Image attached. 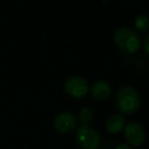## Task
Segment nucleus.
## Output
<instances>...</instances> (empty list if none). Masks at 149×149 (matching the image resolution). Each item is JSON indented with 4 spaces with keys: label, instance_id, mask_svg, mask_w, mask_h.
Listing matches in <instances>:
<instances>
[{
    "label": "nucleus",
    "instance_id": "1",
    "mask_svg": "<svg viewBox=\"0 0 149 149\" xmlns=\"http://www.w3.org/2000/svg\"><path fill=\"white\" fill-rule=\"evenodd\" d=\"M116 106L123 116L135 113L141 106L140 93L131 85L122 86L116 94Z\"/></svg>",
    "mask_w": 149,
    "mask_h": 149
},
{
    "label": "nucleus",
    "instance_id": "10",
    "mask_svg": "<svg viewBox=\"0 0 149 149\" xmlns=\"http://www.w3.org/2000/svg\"><path fill=\"white\" fill-rule=\"evenodd\" d=\"M94 111L91 107L84 106L79 110L78 113V120L82 123V125H90V123L94 120Z\"/></svg>",
    "mask_w": 149,
    "mask_h": 149
},
{
    "label": "nucleus",
    "instance_id": "7",
    "mask_svg": "<svg viewBox=\"0 0 149 149\" xmlns=\"http://www.w3.org/2000/svg\"><path fill=\"white\" fill-rule=\"evenodd\" d=\"M90 93L96 100L103 101L110 97L112 93V87L105 80H99L90 86Z\"/></svg>",
    "mask_w": 149,
    "mask_h": 149
},
{
    "label": "nucleus",
    "instance_id": "13",
    "mask_svg": "<svg viewBox=\"0 0 149 149\" xmlns=\"http://www.w3.org/2000/svg\"><path fill=\"white\" fill-rule=\"evenodd\" d=\"M101 1H109V0H101Z\"/></svg>",
    "mask_w": 149,
    "mask_h": 149
},
{
    "label": "nucleus",
    "instance_id": "9",
    "mask_svg": "<svg viewBox=\"0 0 149 149\" xmlns=\"http://www.w3.org/2000/svg\"><path fill=\"white\" fill-rule=\"evenodd\" d=\"M135 31L138 33H146L149 30V17L146 15H138L134 19Z\"/></svg>",
    "mask_w": 149,
    "mask_h": 149
},
{
    "label": "nucleus",
    "instance_id": "4",
    "mask_svg": "<svg viewBox=\"0 0 149 149\" xmlns=\"http://www.w3.org/2000/svg\"><path fill=\"white\" fill-rule=\"evenodd\" d=\"M63 90L70 97L81 99L90 92V85L86 78L82 76H72L64 81Z\"/></svg>",
    "mask_w": 149,
    "mask_h": 149
},
{
    "label": "nucleus",
    "instance_id": "11",
    "mask_svg": "<svg viewBox=\"0 0 149 149\" xmlns=\"http://www.w3.org/2000/svg\"><path fill=\"white\" fill-rule=\"evenodd\" d=\"M141 45H142L143 50H144L145 53H146L147 55H149V33L144 37V39H143L142 44H141Z\"/></svg>",
    "mask_w": 149,
    "mask_h": 149
},
{
    "label": "nucleus",
    "instance_id": "6",
    "mask_svg": "<svg viewBox=\"0 0 149 149\" xmlns=\"http://www.w3.org/2000/svg\"><path fill=\"white\" fill-rule=\"evenodd\" d=\"M78 118L74 113L63 111L58 113L53 120V127L60 134H68L78 128Z\"/></svg>",
    "mask_w": 149,
    "mask_h": 149
},
{
    "label": "nucleus",
    "instance_id": "5",
    "mask_svg": "<svg viewBox=\"0 0 149 149\" xmlns=\"http://www.w3.org/2000/svg\"><path fill=\"white\" fill-rule=\"evenodd\" d=\"M123 132L127 143L132 147L141 146L146 140V131L143 125L139 122H130L126 124Z\"/></svg>",
    "mask_w": 149,
    "mask_h": 149
},
{
    "label": "nucleus",
    "instance_id": "3",
    "mask_svg": "<svg viewBox=\"0 0 149 149\" xmlns=\"http://www.w3.org/2000/svg\"><path fill=\"white\" fill-rule=\"evenodd\" d=\"M76 142L82 149H99L102 139L100 134L90 125L78 127L76 132Z\"/></svg>",
    "mask_w": 149,
    "mask_h": 149
},
{
    "label": "nucleus",
    "instance_id": "12",
    "mask_svg": "<svg viewBox=\"0 0 149 149\" xmlns=\"http://www.w3.org/2000/svg\"><path fill=\"white\" fill-rule=\"evenodd\" d=\"M114 149H133V148L128 143H120V144H118L114 147Z\"/></svg>",
    "mask_w": 149,
    "mask_h": 149
},
{
    "label": "nucleus",
    "instance_id": "2",
    "mask_svg": "<svg viewBox=\"0 0 149 149\" xmlns=\"http://www.w3.org/2000/svg\"><path fill=\"white\" fill-rule=\"evenodd\" d=\"M113 43L120 51L127 54L136 53L141 48L140 35L134 29L128 27L118 28L113 34Z\"/></svg>",
    "mask_w": 149,
    "mask_h": 149
},
{
    "label": "nucleus",
    "instance_id": "8",
    "mask_svg": "<svg viewBox=\"0 0 149 149\" xmlns=\"http://www.w3.org/2000/svg\"><path fill=\"white\" fill-rule=\"evenodd\" d=\"M125 126H126V118H125V116L120 113L111 114L106 118L105 124H104L106 132L111 135L120 134V132L124 131Z\"/></svg>",
    "mask_w": 149,
    "mask_h": 149
}]
</instances>
